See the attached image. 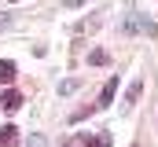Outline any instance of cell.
<instances>
[{
    "instance_id": "1",
    "label": "cell",
    "mask_w": 158,
    "mask_h": 147,
    "mask_svg": "<svg viewBox=\"0 0 158 147\" xmlns=\"http://www.w3.org/2000/svg\"><path fill=\"white\" fill-rule=\"evenodd\" d=\"M0 107H4V110H19V107H22V92H15V88L0 92Z\"/></svg>"
},
{
    "instance_id": "2",
    "label": "cell",
    "mask_w": 158,
    "mask_h": 147,
    "mask_svg": "<svg viewBox=\"0 0 158 147\" xmlns=\"http://www.w3.org/2000/svg\"><path fill=\"white\" fill-rule=\"evenodd\" d=\"M114 92H118V77H110V81L103 85V92H99V103H96V107H110V99H114Z\"/></svg>"
},
{
    "instance_id": "3",
    "label": "cell",
    "mask_w": 158,
    "mask_h": 147,
    "mask_svg": "<svg viewBox=\"0 0 158 147\" xmlns=\"http://www.w3.org/2000/svg\"><path fill=\"white\" fill-rule=\"evenodd\" d=\"M19 144V129H15V125H4V129H0V147H15Z\"/></svg>"
},
{
    "instance_id": "4",
    "label": "cell",
    "mask_w": 158,
    "mask_h": 147,
    "mask_svg": "<svg viewBox=\"0 0 158 147\" xmlns=\"http://www.w3.org/2000/svg\"><path fill=\"white\" fill-rule=\"evenodd\" d=\"M11 81H15V63L0 59V85H11Z\"/></svg>"
},
{
    "instance_id": "5",
    "label": "cell",
    "mask_w": 158,
    "mask_h": 147,
    "mask_svg": "<svg viewBox=\"0 0 158 147\" xmlns=\"http://www.w3.org/2000/svg\"><path fill=\"white\" fill-rule=\"evenodd\" d=\"M140 92H143V81H136V85H132V88H129V96H125V103H129V107H132V103H136V99H140Z\"/></svg>"
},
{
    "instance_id": "6",
    "label": "cell",
    "mask_w": 158,
    "mask_h": 147,
    "mask_svg": "<svg viewBox=\"0 0 158 147\" xmlns=\"http://www.w3.org/2000/svg\"><path fill=\"white\" fill-rule=\"evenodd\" d=\"M88 63H92V66H103V63H107V52H99V48H96V52L88 55Z\"/></svg>"
},
{
    "instance_id": "7",
    "label": "cell",
    "mask_w": 158,
    "mask_h": 147,
    "mask_svg": "<svg viewBox=\"0 0 158 147\" xmlns=\"http://www.w3.org/2000/svg\"><path fill=\"white\" fill-rule=\"evenodd\" d=\"M77 85H81V81H63V85H59V92H63V96H70V92H77Z\"/></svg>"
},
{
    "instance_id": "8",
    "label": "cell",
    "mask_w": 158,
    "mask_h": 147,
    "mask_svg": "<svg viewBox=\"0 0 158 147\" xmlns=\"http://www.w3.org/2000/svg\"><path fill=\"white\" fill-rule=\"evenodd\" d=\"M92 147H110V132H99V136H96V144Z\"/></svg>"
},
{
    "instance_id": "9",
    "label": "cell",
    "mask_w": 158,
    "mask_h": 147,
    "mask_svg": "<svg viewBox=\"0 0 158 147\" xmlns=\"http://www.w3.org/2000/svg\"><path fill=\"white\" fill-rule=\"evenodd\" d=\"M77 4H85V0H63V7H77Z\"/></svg>"
},
{
    "instance_id": "10",
    "label": "cell",
    "mask_w": 158,
    "mask_h": 147,
    "mask_svg": "<svg viewBox=\"0 0 158 147\" xmlns=\"http://www.w3.org/2000/svg\"><path fill=\"white\" fill-rule=\"evenodd\" d=\"M66 147H77V144H66Z\"/></svg>"
},
{
    "instance_id": "11",
    "label": "cell",
    "mask_w": 158,
    "mask_h": 147,
    "mask_svg": "<svg viewBox=\"0 0 158 147\" xmlns=\"http://www.w3.org/2000/svg\"><path fill=\"white\" fill-rule=\"evenodd\" d=\"M0 26H4V19H0Z\"/></svg>"
}]
</instances>
